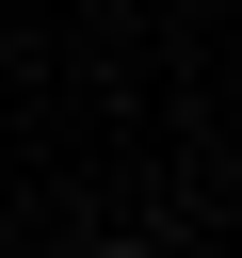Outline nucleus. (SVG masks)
Instances as JSON below:
<instances>
[{"label": "nucleus", "instance_id": "obj_1", "mask_svg": "<svg viewBox=\"0 0 242 258\" xmlns=\"http://www.w3.org/2000/svg\"><path fill=\"white\" fill-rule=\"evenodd\" d=\"M97 258H161V242H97Z\"/></svg>", "mask_w": 242, "mask_h": 258}]
</instances>
